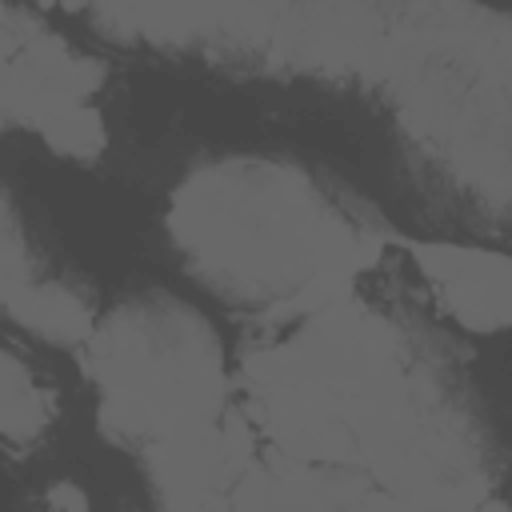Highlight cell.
I'll return each instance as SVG.
<instances>
[{
	"instance_id": "obj_1",
	"label": "cell",
	"mask_w": 512,
	"mask_h": 512,
	"mask_svg": "<svg viewBox=\"0 0 512 512\" xmlns=\"http://www.w3.org/2000/svg\"><path fill=\"white\" fill-rule=\"evenodd\" d=\"M168 232L188 268L268 320H304L352 292L388 244L380 220L300 164L228 156L172 196Z\"/></svg>"
},
{
	"instance_id": "obj_2",
	"label": "cell",
	"mask_w": 512,
	"mask_h": 512,
	"mask_svg": "<svg viewBox=\"0 0 512 512\" xmlns=\"http://www.w3.org/2000/svg\"><path fill=\"white\" fill-rule=\"evenodd\" d=\"M84 348L88 376L100 388V420L112 436L156 440L224 412L220 340L180 300L140 296L120 304L88 332Z\"/></svg>"
},
{
	"instance_id": "obj_3",
	"label": "cell",
	"mask_w": 512,
	"mask_h": 512,
	"mask_svg": "<svg viewBox=\"0 0 512 512\" xmlns=\"http://www.w3.org/2000/svg\"><path fill=\"white\" fill-rule=\"evenodd\" d=\"M256 436L244 416L216 412L208 420L172 428L148 440V472L160 504L168 508H204L224 496V484H236L252 464Z\"/></svg>"
},
{
	"instance_id": "obj_4",
	"label": "cell",
	"mask_w": 512,
	"mask_h": 512,
	"mask_svg": "<svg viewBox=\"0 0 512 512\" xmlns=\"http://www.w3.org/2000/svg\"><path fill=\"white\" fill-rule=\"evenodd\" d=\"M268 44L280 60L312 72L376 68L384 44V8L372 0H284Z\"/></svg>"
},
{
	"instance_id": "obj_5",
	"label": "cell",
	"mask_w": 512,
	"mask_h": 512,
	"mask_svg": "<svg viewBox=\"0 0 512 512\" xmlns=\"http://www.w3.org/2000/svg\"><path fill=\"white\" fill-rule=\"evenodd\" d=\"M100 80L104 72L96 60L36 28L0 64V124H28L40 132L56 112L84 104L100 88Z\"/></svg>"
},
{
	"instance_id": "obj_6",
	"label": "cell",
	"mask_w": 512,
	"mask_h": 512,
	"mask_svg": "<svg viewBox=\"0 0 512 512\" xmlns=\"http://www.w3.org/2000/svg\"><path fill=\"white\" fill-rule=\"evenodd\" d=\"M416 268L436 284L444 308L472 332L508 324V260L504 252L460 244H412Z\"/></svg>"
},
{
	"instance_id": "obj_7",
	"label": "cell",
	"mask_w": 512,
	"mask_h": 512,
	"mask_svg": "<svg viewBox=\"0 0 512 512\" xmlns=\"http://www.w3.org/2000/svg\"><path fill=\"white\" fill-rule=\"evenodd\" d=\"M4 312L52 344H84L88 332L96 328L92 304L68 284H36L32 280L28 288H20L8 300Z\"/></svg>"
},
{
	"instance_id": "obj_8",
	"label": "cell",
	"mask_w": 512,
	"mask_h": 512,
	"mask_svg": "<svg viewBox=\"0 0 512 512\" xmlns=\"http://www.w3.org/2000/svg\"><path fill=\"white\" fill-rule=\"evenodd\" d=\"M52 420V396L32 380V372L12 356L0 352V440L28 444Z\"/></svg>"
},
{
	"instance_id": "obj_9",
	"label": "cell",
	"mask_w": 512,
	"mask_h": 512,
	"mask_svg": "<svg viewBox=\"0 0 512 512\" xmlns=\"http://www.w3.org/2000/svg\"><path fill=\"white\" fill-rule=\"evenodd\" d=\"M40 136L48 140L52 152L88 160V156H96V152L104 148V120H100V112L84 100V104H72V108H64V112H56V116L40 128Z\"/></svg>"
},
{
	"instance_id": "obj_10",
	"label": "cell",
	"mask_w": 512,
	"mask_h": 512,
	"mask_svg": "<svg viewBox=\"0 0 512 512\" xmlns=\"http://www.w3.org/2000/svg\"><path fill=\"white\" fill-rule=\"evenodd\" d=\"M32 284V256H28V240L12 216L8 196L0 192V308H8V300Z\"/></svg>"
},
{
	"instance_id": "obj_11",
	"label": "cell",
	"mask_w": 512,
	"mask_h": 512,
	"mask_svg": "<svg viewBox=\"0 0 512 512\" xmlns=\"http://www.w3.org/2000/svg\"><path fill=\"white\" fill-rule=\"evenodd\" d=\"M28 32H32V28L24 24V16H20V12H12V8L0 0V64H4L20 44H24V36H28Z\"/></svg>"
},
{
	"instance_id": "obj_12",
	"label": "cell",
	"mask_w": 512,
	"mask_h": 512,
	"mask_svg": "<svg viewBox=\"0 0 512 512\" xmlns=\"http://www.w3.org/2000/svg\"><path fill=\"white\" fill-rule=\"evenodd\" d=\"M48 504H72V508H84L88 500H84L76 488H68V484H56V488L48 492Z\"/></svg>"
}]
</instances>
